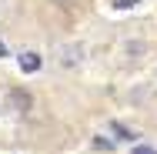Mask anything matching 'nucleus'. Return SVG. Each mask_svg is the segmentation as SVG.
Wrapping results in <instances>:
<instances>
[{"label": "nucleus", "instance_id": "3", "mask_svg": "<svg viewBox=\"0 0 157 154\" xmlns=\"http://www.w3.org/2000/svg\"><path fill=\"white\" fill-rule=\"evenodd\" d=\"M10 101H13V104H17L20 111H30V94H27V91L13 87V91H10Z\"/></svg>", "mask_w": 157, "mask_h": 154}, {"label": "nucleus", "instance_id": "4", "mask_svg": "<svg viewBox=\"0 0 157 154\" xmlns=\"http://www.w3.org/2000/svg\"><path fill=\"white\" fill-rule=\"evenodd\" d=\"M137 3H140V0H110V7H114L117 14H127V10H137Z\"/></svg>", "mask_w": 157, "mask_h": 154}, {"label": "nucleus", "instance_id": "6", "mask_svg": "<svg viewBox=\"0 0 157 154\" xmlns=\"http://www.w3.org/2000/svg\"><path fill=\"white\" fill-rule=\"evenodd\" d=\"M130 154H157V148H151V144H134Z\"/></svg>", "mask_w": 157, "mask_h": 154}, {"label": "nucleus", "instance_id": "1", "mask_svg": "<svg viewBox=\"0 0 157 154\" xmlns=\"http://www.w3.org/2000/svg\"><path fill=\"white\" fill-rule=\"evenodd\" d=\"M17 67H20V74H37L44 67V57L37 50H20L17 54Z\"/></svg>", "mask_w": 157, "mask_h": 154}, {"label": "nucleus", "instance_id": "2", "mask_svg": "<svg viewBox=\"0 0 157 154\" xmlns=\"http://www.w3.org/2000/svg\"><path fill=\"white\" fill-rule=\"evenodd\" d=\"M110 134H114V141H130V144H137V134L130 131V127H124V124H110Z\"/></svg>", "mask_w": 157, "mask_h": 154}, {"label": "nucleus", "instance_id": "7", "mask_svg": "<svg viewBox=\"0 0 157 154\" xmlns=\"http://www.w3.org/2000/svg\"><path fill=\"white\" fill-rule=\"evenodd\" d=\"M7 57H10V50H7V44L0 40V61H7Z\"/></svg>", "mask_w": 157, "mask_h": 154}, {"label": "nucleus", "instance_id": "5", "mask_svg": "<svg viewBox=\"0 0 157 154\" xmlns=\"http://www.w3.org/2000/svg\"><path fill=\"white\" fill-rule=\"evenodd\" d=\"M94 148H100V151H110V148H117V141H107V134H97V137H94Z\"/></svg>", "mask_w": 157, "mask_h": 154}]
</instances>
